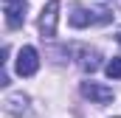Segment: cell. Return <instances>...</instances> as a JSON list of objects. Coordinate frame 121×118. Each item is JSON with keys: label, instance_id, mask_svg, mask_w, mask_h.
<instances>
[{"label": "cell", "instance_id": "cell-1", "mask_svg": "<svg viewBox=\"0 0 121 118\" xmlns=\"http://www.w3.org/2000/svg\"><path fill=\"white\" fill-rule=\"evenodd\" d=\"M14 70H17V76H34V73L39 70V54H37V48L23 45V48L17 51V65H14Z\"/></svg>", "mask_w": 121, "mask_h": 118}, {"label": "cell", "instance_id": "cell-2", "mask_svg": "<svg viewBox=\"0 0 121 118\" xmlns=\"http://www.w3.org/2000/svg\"><path fill=\"white\" fill-rule=\"evenodd\" d=\"M59 3H62V0H48V3H45V8H42V14H39V34H42V37H48V39L56 34Z\"/></svg>", "mask_w": 121, "mask_h": 118}, {"label": "cell", "instance_id": "cell-3", "mask_svg": "<svg viewBox=\"0 0 121 118\" xmlns=\"http://www.w3.org/2000/svg\"><path fill=\"white\" fill-rule=\"evenodd\" d=\"M26 0H3V14H6V25L9 28H20L26 23Z\"/></svg>", "mask_w": 121, "mask_h": 118}, {"label": "cell", "instance_id": "cell-4", "mask_svg": "<svg viewBox=\"0 0 121 118\" xmlns=\"http://www.w3.org/2000/svg\"><path fill=\"white\" fill-rule=\"evenodd\" d=\"M82 96L90 98L93 104H107V101H113V90L104 87V84H99V82H82Z\"/></svg>", "mask_w": 121, "mask_h": 118}, {"label": "cell", "instance_id": "cell-5", "mask_svg": "<svg viewBox=\"0 0 121 118\" xmlns=\"http://www.w3.org/2000/svg\"><path fill=\"white\" fill-rule=\"evenodd\" d=\"M6 113H11V115H23L26 110H28V98L23 96V93H11V96H6Z\"/></svg>", "mask_w": 121, "mask_h": 118}, {"label": "cell", "instance_id": "cell-6", "mask_svg": "<svg viewBox=\"0 0 121 118\" xmlns=\"http://www.w3.org/2000/svg\"><path fill=\"white\" fill-rule=\"evenodd\" d=\"M96 11H85V8H76L73 14H70V25L73 28H85V25H90V23H96V17H93Z\"/></svg>", "mask_w": 121, "mask_h": 118}, {"label": "cell", "instance_id": "cell-7", "mask_svg": "<svg viewBox=\"0 0 121 118\" xmlns=\"http://www.w3.org/2000/svg\"><path fill=\"white\" fill-rule=\"evenodd\" d=\"M82 70H87V73H93V70H99V54L96 51H82Z\"/></svg>", "mask_w": 121, "mask_h": 118}, {"label": "cell", "instance_id": "cell-8", "mask_svg": "<svg viewBox=\"0 0 121 118\" xmlns=\"http://www.w3.org/2000/svg\"><path fill=\"white\" fill-rule=\"evenodd\" d=\"M104 73L110 79H121V56H113L107 65H104Z\"/></svg>", "mask_w": 121, "mask_h": 118}, {"label": "cell", "instance_id": "cell-9", "mask_svg": "<svg viewBox=\"0 0 121 118\" xmlns=\"http://www.w3.org/2000/svg\"><path fill=\"white\" fill-rule=\"evenodd\" d=\"M118 42H121V31H118Z\"/></svg>", "mask_w": 121, "mask_h": 118}]
</instances>
